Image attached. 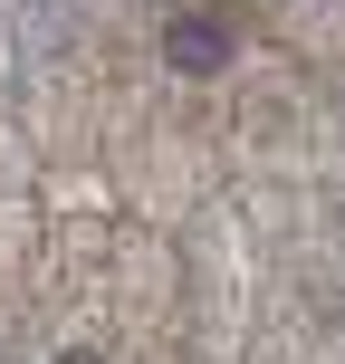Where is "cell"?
<instances>
[{
    "instance_id": "obj_1",
    "label": "cell",
    "mask_w": 345,
    "mask_h": 364,
    "mask_svg": "<svg viewBox=\"0 0 345 364\" xmlns=\"http://www.w3.org/2000/svg\"><path fill=\"white\" fill-rule=\"evenodd\" d=\"M164 48H173V68H230V38H221V29H192V19H182Z\"/></svg>"
},
{
    "instance_id": "obj_2",
    "label": "cell",
    "mask_w": 345,
    "mask_h": 364,
    "mask_svg": "<svg viewBox=\"0 0 345 364\" xmlns=\"http://www.w3.org/2000/svg\"><path fill=\"white\" fill-rule=\"evenodd\" d=\"M58 364H96V355H58Z\"/></svg>"
}]
</instances>
